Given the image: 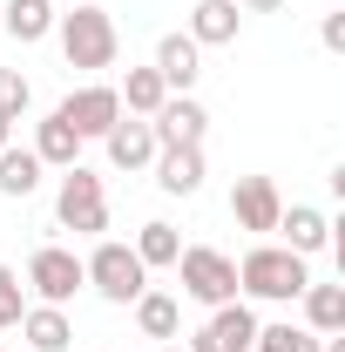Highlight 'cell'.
I'll return each mask as SVG.
<instances>
[{"label":"cell","instance_id":"cell-14","mask_svg":"<svg viewBox=\"0 0 345 352\" xmlns=\"http://www.w3.org/2000/svg\"><path fill=\"white\" fill-rule=\"evenodd\" d=\"M102 149H109L115 170H149V163H156V129H149L142 116H122L115 129L102 135Z\"/></svg>","mask_w":345,"mask_h":352},{"label":"cell","instance_id":"cell-27","mask_svg":"<svg viewBox=\"0 0 345 352\" xmlns=\"http://www.w3.org/2000/svg\"><path fill=\"white\" fill-rule=\"evenodd\" d=\"M318 41L332 47V54H345V14H325V28H318Z\"/></svg>","mask_w":345,"mask_h":352},{"label":"cell","instance_id":"cell-26","mask_svg":"<svg viewBox=\"0 0 345 352\" xmlns=\"http://www.w3.org/2000/svg\"><path fill=\"white\" fill-rule=\"evenodd\" d=\"M21 311H27V285H21V271H14V264H0V332H7V325H21Z\"/></svg>","mask_w":345,"mask_h":352},{"label":"cell","instance_id":"cell-5","mask_svg":"<svg viewBox=\"0 0 345 352\" xmlns=\"http://www.w3.org/2000/svg\"><path fill=\"white\" fill-rule=\"evenodd\" d=\"M176 271H183V298H197V305H230L237 298V258H223L210 244H183L176 251Z\"/></svg>","mask_w":345,"mask_h":352},{"label":"cell","instance_id":"cell-31","mask_svg":"<svg viewBox=\"0 0 345 352\" xmlns=\"http://www.w3.org/2000/svg\"><path fill=\"white\" fill-rule=\"evenodd\" d=\"M0 352H7V346H0Z\"/></svg>","mask_w":345,"mask_h":352},{"label":"cell","instance_id":"cell-15","mask_svg":"<svg viewBox=\"0 0 345 352\" xmlns=\"http://www.w3.org/2000/svg\"><path fill=\"white\" fill-rule=\"evenodd\" d=\"M278 230H285V251H298V258H318L332 244V217L311 210V204H285L278 210Z\"/></svg>","mask_w":345,"mask_h":352},{"label":"cell","instance_id":"cell-3","mask_svg":"<svg viewBox=\"0 0 345 352\" xmlns=\"http://www.w3.org/2000/svg\"><path fill=\"white\" fill-rule=\"evenodd\" d=\"M54 223L61 230H75V237H102L109 230V190H102V176L75 163V170H61V190H54Z\"/></svg>","mask_w":345,"mask_h":352},{"label":"cell","instance_id":"cell-23","mask_svg":"<svg viewBox=\"0 0 345 352\" xmlns=\"http://www.w3.org/2000/svg\"><path fill=\"white\" fill-rule=\"evenodd\" d=\"M135 258H142V271H163V264H176V251H183V237H176V223H142L135 230V244H129Z\"/></svg>","mask_w":345,"mask_h":352},{"label":"cell","instance_id":"cell-16","mask_svg":"<svg viewBox=\"0 0 345 352\" xmlns=\"http://www.w3.org/2000/svg\"><path fill=\"white\" fill-rule=\"evenodd\" d=\"M21 339H27V352H68L75 346L68 305H27L21 311Z\"/></svg>","mask_w":345,"mask_h":352},{"label":"cell","instance_id":"cell-24","mask_svg":"<svg viewBox=\"0 0 345 352\" xmlns=\"http://www.w3.org/2000/svg\"><path fill=\"white\" fill-rule=\"evenodd\" d=\"M251 352H325V339H318L311 325L278 318V325H258V346H251Z\"/></svg>","mask_w":345,"mask_h":352},{"label":"cell","instance_id":"cell-10","mask_svg":"<svg viewBox=\"0 0 345 352\" xmlns=\"http://www.w3.org/2000/svg\"><path fill=\"white\" fill-rule=\"evenodd\" d=\"M278 210H285V197H278L271 176H237V190H230V217L244 223V230H278Z\"/></svg>","mask_w":345,"mask_h":352},{"label":"cell","instance_id":"cell-20","mask_svg":"<svg viewBox=\"0 0 345 352\" xmlns=\"http://www.w3.org/2000/svg\"><path fill=\"white\" fill-rule=\"evenodd\" d=\"M115 95H122V116H142V122H149V116L170 102V88H163V75H156V68H129Z\"/></svg>","mask_w":345,"mask_h":352},{"label":"cell","instance_id":"cell-22","mask_svg":"<svg viewBox=\"0 0 345 352\" xmlns=\"http://www.w3.org/2000/svg\"><path fill=\"white\" fill-rule=\"evenodd\" d=\"M41 190V156L34 149H0V197H34Z\"/></svg>","mask_w":345,"mask_h":352},{"label":"cell","instance_id":"cell-11","mask_svg":"<svg viewBox=\"0 0 345 352\" xmlns=\"http://www.w3.org/2000/svg\"><path fill=\"white\" fill-rule=\"evenodd\" d=\"M156 190H163V197H197V190H203V142H170V149H156Z\"/></svg>","mask_w":345,"mask_h":352},{"label":"cell","instance_id":"cell-9","mask_svg":"<svg viewBox=\"0 0 345 352\" xmlns=\"http://www.w3.org/2000/svg\"><path fill=\"white\" fill-rule=\"evenodd\" d=\"M149 129H156V149H170V142H203V129H210V109H203L197 95H170V102L149 116Z\"/></svg>","mask_w":345,"mask_h":352},{"label":"cell","instance_id":"cell-29","mask_svg":"<svg viewBox=\"0 0 345 352\" xmlns=\"http://www.w3.org/2000/svg\"><path fill=\"white\" fill-rule=\"evenodd\" d=\"M7 142H14V122H7V116H0V149H7Z\"/></svg>","mask_w":345,"mask_h":352},{"label":"cell","instance_id":"cell-17","mask_svg":"<svg viewBox=\"0 0 345 352\" xmlns=\"http://www.w3.org/2000/svg\"><path fill=\"white\" fill-rule=\"evenodd\" d=\"M0 28L21 47L47 41V34H54V0H7V7H0Z\"/></svg>","mask_w":345,"mask_h":352},{"label":"cell","instance_id":"cell-12","mask_svg":"<svg viewBox=\"0 0 345 352\" xmlns=\"http://www.w3.org/2000/svg\"><path fill=\"white\" fill-rule=\"evenodd\" d=\"M149 68L163 75V88H170V95H190V88H197V75H203V47L190 41V34H163Z\"/></svg>","mask_w":345,"mask_h":352},{"label":"cell","instance_id":"cell-6","mask_svg":"<svg viewBox=\"0 0 345 352\" xmlns=\"http://www.w3.org/2000/svg\"><path fill=\"white\" fill-rule=\"evenodd\" d=\"M54 116L82 135V142H102V135L122 122V95H115L109 82H88V88H75V95H61V102H54Z\"/></svg>","mask_w":345,"mask_h":352},{"label":"cell","instance_id":"cell-2","mask_svg":"<svg viewBox=\"0 0 345 352\" xmlns=\"http://www.w3.org/2000/svg\"><path fill=\"white\" fill-rule=\"evenodd\" d=\"M54 34H61V54H68V68H82V75H102V68H115V21L102 14V7H75V14H54Z\"/></svg>","mask_w":345,"mask_h":352},{"label":"cell","instance_id":"cell-13","mask_svg":"<svg viewBox=\"0 0 345 352\" xmlns=\"http://www.w3.org/2000/svg\"><path fill=\"white\" fill-rule=\"evenodd\" d=\"M237 28H244V7H237V0H197L183 34H190L197 47H230V41H237Z\"/></svg>","mask_w":345,"mask_h":352},{"label":"cell","instance_id":"cell-19","mask_svg":"<svg viewBox=\"0 0 345 352\" xmlns=\"http://www.w3.org/2000/svg\"><path fill=\"white\" fill-rule=\"evenodd\" d=\"M34 156H41V170H75L82 163V135L68 129L61 116H47L41 129H34Z\"/></svg>","mask_w":345,"mask_h":352},{"label":"cell","instance_id":"cell-4","mask_svg":"<svg viewBox=\"0 0 345 352\" xmlns=\"http://www.w3.org/2000/svg\"><path fill=\"white\" fill-rule=\"evenodd\" d=\"M82 271H88V285H95L109 305H135V298L149 292V271H142V258H135L129 244H115V237H102V244L82 258Z\"/></svg>","mask_w":345,"mask_h":352},{"label":"cell","instance_id":"cell-21","mask_svg":"<svg viewBox=\"0 0 345 352\" xmlns=\"http://www.w3.org/2000/svg\"><path fill=\"white\" fill-rule=\"evenodd\" d=\"M135 325H142V339H163L170 346L176 332H183V305H176L170 292H142L135 298Z\"/></svg>","mask_w":345,"mask_h":352},{"label":"cell","instance_id":"cell-30","mask_svg":"<svg viewBox=\"0 0 345 352\" xmlns=\"http://www.w3.org/2000/svg\"><path fill=\"white\" fill-rule=\"evenodd\" d=\"M156 352H190V346H156Z\"/></svg>","mask_w":345,"mask_h":352},{"label":"cell","instance_id":"cell-1","mask_svg":"<svg viewBox=\"0 0 345 352\" xmlns=\"http://www.w3.org/2000/svg\"><path fill=\"white\" fill-rule=\"evenodd\" d=\"M311 285V258L285 251V244H258L237 258V298H264V305H291Z\"/></svg>","mask_w":345,"mask_h":352},{"label":"cell","instance_id":"cell-25","mask_svg":"<svg viewBox=\"0 0 345 352\" xmlns=\"http://www.w3.org/2000/svg\"><path fill=\"white\" fill-rule=\"evenodd\" d=\"M27 102H34L27 75H21V68H0V116H7V122H21V116H27Z\"/></svg>","mask_w":345,"mask_h":352},{"label":"cell","instance_id":"cell-7","mask_svg":"<svg viewBox=\"0 0 345 352\" xmlns=\"http://www.w3.org/2000/svg\"><path fill=\"white\" fill-rule=\"evenodd\" d=\"M82 285H88V271H82V258H75L68 244H41V251L27 258V292H34L41 305H68Z\"/></svg>","mask_w":345,"mask_h":352},{"label":"cell","instance_id":"cell-8","mask_svg":"<svg viewBox=\"0 0 345 352\" xmlns=\"http://www.w3.org/2000/svg\"><path fill=\"white\" fill-rule=\"evenodd\" d=\"M258 346V311L244 305V298H230V305H216L203 318V332L190 339V352H251Z\"/></svg>","mask_w":345,"mask_h":352},{"label":"cell","instance_id":"cell-28","mask_svg":"<svg viewBox=\"0 0 345 352\" xmlns=\"http://www.w3.org/2000/svg\"><path fill=\"white\" fill-rule=\"evenodd\" d=\"M237 7H251V14H271V7H285V0H237Z\"/></svg>","mask_w":345,"mask_h":352},{"label":"cell","instance_id":"cell-18","mask_svg":"<svg viewBox=\"0 0 345 352\" xmlns=\"http://www.w3.org/2000/svg\"><path fill=\"white\" fill-rule=\"evenodd\" d=\"M298 298H304V325H311L318 339L345 332V285H318V278H311Z\"/></svg>","mask_w":345,"mask_h":352}]
</instances>
